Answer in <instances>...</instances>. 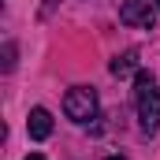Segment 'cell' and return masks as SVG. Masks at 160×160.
<instances>
[{
  "label": "cell",
  "mask_w": 160,
  "mask_h": 160,
  "mask_svg": "<svg viewBox=\"0 0 160 160\" xmlns=\"http://www.w3.org/2000/svg\"><path fill=\"white\" fill-rule=\"evenodd\" d=\"M134 71H138V52H134V48H127L123 56H116V60H112V75H116V78L134 75Z\"/></svg>",
  "instance_id": "5b68a950"
},
{
  "label": "cell",
  "mask_w": 160,
  "mask_h": 160,
  "mask_svg": "<svg viewBox=\"0 0 160 160\" xmlns=\"http://www.w3.org/2000/svg\"><path fill=\"white\" fill-rule=\"evenodd\" d=\"M26 130H30L34 142H45V138L52 134V112H48V108H30V116H26Z\"/></svg>",
  "instance_id": "277c9868"
},
{
  "label": "cell",
  "mask_w": 160,
  "mask_h": 160,
  "mask_svg": "<svg viewBox=\"0 0 160 160\" xmlns=\"http://www.w3.org/2000/svg\"><path fill=\"white\" fill-rule=\"evenodd\" d=\"M63 112H67V119H75V123H89L93 116H97V93H93L89 86L67 89V97H63Z\"/></svg>",
  "instance_id": "7a4b0ae2"
},
{
  "label": "cell",
  "mask_w": 160,
  "mask_h": 160,
  "mask_svg": "<svg viewBox=\"0 0 160 160\" xmlns=\"http://www.w3.org/2000/svg\"><path fill=\"white\" fill-rule=\"evenodd\" d=\"M157 11H160V0H157Z\"/></svg>",
  "instance_id": "9c48e42d"
},
{
  "label": "cell",
  "mask_w": 160,
  "mask_h": 160,
  "mask_svg": "<svg viewBox=\"0 0 160 160\" xmlns=\"http://www.w3.org/2000/svg\"><path fill=\"white\" fill-rule=\"evenodd\" d=\"M104 160H127V157H104Z\"/></svg>",
  "instance_id": "ba28073f"
},
{
  "label": "cell",
  "mask_w": 160,
  "mask_h": 160,
  "mask_svg": "<svg viewBox=\"0 0 160 160\" xmlns=\"http://www.w3.org/2000/svg\"><path fill=\"white\" fill-rule=\"evenodd\" d=\"M26 160H45V157H41V153H30V157H26Z\"/></svg>",
  "instance_id": "52a82bcc"
},
{
  "label": "cell",
  "mask_w": 160,
  "mask_h": 160,
  "mask_svg": "<svg viewBox=\"0 0 160 160\" xmlns=\"http://www.w3.org/2000/svg\"><path fill=\"white\" fill-rule=\"evenodd\" d=\"M11 67H15V41L4 45V71H11Z\"/></svg>",
  "instance_id": "8992f818"
},
{
  "label": "cell",
  "mask_w": 160,
  "mask_h": 160,
  "mask_svg": "<svg viewBox=\"0 0 160 160\" xmlns=\"http://www.w3.org/2000/svg\"><path fill=\"white\" fill-rule=\"evenodd\" d=\"M134 101H138V119L145 134H157L160 127V86L149 71H138V89H134Z\"/></svg>",
  "instance_id": "6da1fadb"
},
{
  "label": "cell",
  "mask_w": 160,
  "mask_h": 160,
  "mask_svg": "<svg viewBox=\"0 0 160 160\" xmlns=\"http://www.w3.org/2000/svg\"><path fill=\"white\" fill-rule=\"evenodd\" d=\"M119 19L127 22V26H153V19H157V11H153V4L149 0H123L119 8Z\"/></svg>",
  "instance_id": "3957f363"
}]
</instances>
